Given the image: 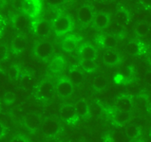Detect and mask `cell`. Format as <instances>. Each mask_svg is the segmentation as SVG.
<instances>
[{
  "label": "cell",
  "mask_w": 151,
  "mask_h": 142,
  "mask_svg": "<svg viewBox=\"0 0 151 142\" xmlns=\"http://www.w3.org/2000/svg\"><path fill=\"white\" fill-rule=\"evenodd\" d=\"M74 109L76 111V114L79 118H86L89 115V107L88 104H87L83 101H77L73 104Z\"/></svg>",
  "instance_id": "cell-16"
},
{
  "label": "cell",
  "mask_w": 151,
  "mask_h": 142,
  "mask_svg": "<svg viewBox=\"0 0 151 142\" xmlns=\"http://www.w3.org/2000/svg\"><path fill=\"white\" fill-rule=\"evenodd\" d=\"M92 11L88 6L84 5L78 9V18L82 24H88L93 19Z\"/></svg>",
  "instance_id": "cell-13"
},
{
  "label": "cell",
  "mask_w": 151,
  "mask_h": 142,
  "mask_svg": "<svg viewBox=\"0 0 151 142\" xmlns=\"http://www.w3.org/2000/svg\"><path fill=\"white\" fill-rule=\"evenodd\" d=\"M128 142H144L143 140H141L139 138H137V139H133V140H129Z\"/></svg>",
  "instance_id": "cell-35"
},
{
  "label": "cell",
  "mask_w": 151,
  "mask_h": 142,
  "mask_svg": "<svg viewBox=\"0 0 151 142\" xmlns=\"http://www.w3.org/2000/svg\"><path fill=\"white\" fill-rule=\"evenodd\" d=\"M73 89H74V85L70 81V80L67 78V77H61V78H59L55 86L56 92L58 93V95L64 98L70 96L73 92Z\"/></svg>",
  "instance_id": "cell-2"
},
{
  "label": "cell",
  "mask_w": 151,
  "mask_h": 142,
  "mask_svg": "<svg viewBox=\"0 0 151 142\" xmlns=\"http://www.w3.org/2000/svg\"><path fill=\"white\" fill-rule=\"evenodd\" d=\"M127 51L131 54H136L138 52V45L136 43H129L127 45Z\"/></svg>",
  "instance_id": "cell-30"
},
{
  "label": "cell",
  "mask_w": 151,
  "mask_h": 142,
  "mask_svg": "<svg viewBox=\"0 0 151 142\" xmlns=\"http://www.w3.org/2000/svg\"><path fill=\"white\" fill-rule=\"evenodd\" d=\"M65 1H66V0H46L47 4H48L49 6L52 7V8L59 7V6L63 5V4L65 3Z\"/></svg>",
  "instance_id": "cell-29"
},
{
  "label": "cell",
  "mask_w": 151,
  "mask_h": 142,
  "mask_svg": "<svg viewBox=\"0 0 151 142\" xmlns=\"http://www.w3.org/2000/svg\"><path fill=\"white\" fill-rule=\"evenodd\" d=\"M133 106L131 98L128 95H121L115 101V108L121 112H130Z\"/></svg>",
  "instance_id": "cell-7"
},
{
  "label": "cell",
  "mask_w": 151,
  "mask_h": 142,
  "mask_svg": "<svg viewBox=\"0 0 151 142\" xmlns=\"http://www.w3.org/2000/svg\"><path fill=\"white\" fill-rule=\"evenodd\" d=\"M124 131L126 133V135L129 140L137 139L141 135L140 128L134 125V124H127V125H126V127H124Z\"/></svg>",
  "instance_id": "cell-18"
},
{
  "label": "cell",
  "mask_w": 151,
  "mask_h": 142,
  "mask_svg": "<svg viewBox=\"0 0 151 142\" xmlns=\"http://www.w3.org/2000/svg\"><path fill=\"white\" fill-rule=\"evenodd\" d=\"M114 19L116 24H124L127 22V15L124 11H117L114 14Z\"/></svg>",
  "instance_id": "cell-24"
},
{
  "label": "cell",
  "mask_w": 151,
  "mask_h": 142,
  "mask_svg": "<svg viewBox=\"0 0 151 142\" xmlns=\"http://www.w3.org/2000/svg\"><path fill=\"white\" fill-rule=\"evenodd\" d=\"M129 118H130V114L128 112H121L116 110V112L112 116V123L116 127H120L124 125L129 120Z\"/></svg>",
  "instance_id": "cell-15"
},
{
  "label": "cell",
  "mask_w": 151,
  "mask_h": 142,
  "mask_svg": "<svg viewBox=\"0 0 151 142\" xmlns=\"http://www.w3.org/2000/svg\"><path fill=\"white\" fill-rule=\"evenodd\" d=\"M101 44L107 49H112L117 44V38L113 34H106L101 38Z\"/></svg>",
  "instance_id": "cell-19"
},
{
  "label": "cell",
  "mask_w": 151,
  "mask_h": 142,
  "mask_svg": "<svg viewBox=\"0 0 151 142\" xmlns=\"http://www.w3.org/2000/svg\"><path fill=\"white\" fill-rule=\"evenodd\" d=\"M135 31L137 33H139L141 34V35H143V34H145L146 32L148 31V28H147V26H146L145 23H139L137 26H136V28H135Z\"/></svg>",
  "instance_id": "cell-27"
},
{
  "label": "cell",
  "mask_w": 151,
  "mask_h": 142,
  "mask_svg": "<svg viewBox=\"0 0 151 142\" xmlns=\"http://www.w3.org/2000/svg\"><path fill=\"white\" fill-rule=\"evenodd\" d=\"M52 52V46L49 42H38L33 47V53L40 59H46Z\"/></svg>",
  "instance_id": "cell-5"
},
{
  "label": "cell",
  "mask_w": 151,
  "mask_h": 142,
  "mask_svg": "<svg viewBox=\"0 0 151 142\" xmlns=\"http://www.w3.org/2000/svg\"><path fill=\"white\" fill-rule=\"evenodd\" d=\"M92 24L96 29H105L109 24V16L106 12L104 11H97L94 14Z\"/></svg>",
  "instance_id": "cell-10"
},
{
  "label": "cell",
  "mask_w": 151,
  "mask_h": 142,
  "mask_svg": "<svg viewBox=\"0 0 151 142\" xmlns=\"http://www.w3.org/2000/svg\"><path fill=\"white\" fill-rule=\"evenodd\" d=\"M141 2L145 7H150L151 6V0H141Z\"/></svg>",
  "instance_id": "cell-33"
},
{
  "label": "cell",
  "mask_w": 151,
  "mask_h": 142,
  "mask_svg": "<svg viewBox=\"0 0 151 142\" xmlns=\"http://www.w3.org/2000/svg\"><path fill=\"white\" fill-rule=\"evenodd\" d=\"M93 85L97 89H103L106 85V80L103 76H98L93 80Z\"/></svg>",
  "instance_id": "cell-26"
},
{
  "label": "cell",
  "mask_w": 151,
  "mask_h": 142,
  "mask_svg": "<svg viewBox=\"0 0 151 142\" xmlns=\"http://www.w3.org/2000/svg\"><path fill=\"white\" fill-rule=\"evenodd\" d=\"M23 124L29 132L35 133L38 129L41 128L42 121L39 116H37L35 114H29L24 118Z\"/></svg>",
  "instance_id": "cell-6"
},
{
  "label": "cell",
  "mask_w": 151,
  "mask_h": 142,
  "mask_svg": "<svg viewBox=\"0 0 151 142\" xmlns=\"http://www.w3.org/2000/svg\"><path fill=\"white\" fill-rule=\"evenodd\" d=\"M14 28L20 32L27 31L31 27V20L27 14H19L14 17L12 21Z\"/></svg>",
  "instance_id": "cell-8"
},
{
  "label": "cell",
  "mask_w": 151,
  "mask_h": 142,
  "mask_svg": "<svg viewBox=\"0 0 151 142\" xmlns=\"http://www.w3.org/2000/svg\"><path fill=\"white\" fill-rule=\"evenodd\" d=\"M72 27L71 21L66 15H58L52 21V29L59 37L67 35L70 31Z\"/></svg>",
  "instance_id": "cell-1"
},
{
  "label": "cell",
  "mask_w": 151,
  "mask_h": 142,
  "mask_svg": "<svg viewBox=\"0 0 151 142\" xmlns=\"http://www.w3.org/2000/svg\"><path fill=\"white\" fill-rule=\"evenodd\" d=\"M58 114L60 118L70 124L75 123L79 118L73 105H63L59 108Z\"/></svg>",
  "instance_id": "cell-4"
},
{
  "label": "cell",
  "mask_w": 151,
  "mask_h": 142,
  "mask_svg": "<svg viewBox=\"0 0 151 142\" xmlns=\"http://www.w3.org/2000/svg\"><path fill=\"white\" fill-rule=\"evenodd\" d=\"M24 11L26 14H32L34 11V6L31 2H27L24 4Z\"/></svg>",
  "instance_id": "cell-28"
},
{
  "label": "cell",
  "mask_w": 151,
  "mask_h": 142,
  "mask_svg": "<svg viewBox=\"0 0 151 142\" xmlns=\"http://www.w3.org/2000/svg\"><path fill=\"white\" fill-rule=\"evenodd\" d=\"M53 92V84L50 81H44L38 85L36 95L41 100L50 98Z\"/></svg>",
  "instance_id": "cell-9"
},
{
  "label": "cell",
  "mask_w": 151,
  "mask_h": 142,
  "mask_svg": "<svg viewBox=\"0 0 151 142\" xmlns=\"http://www.w3.org/2000/svg\"><path fill=\"white\" fill-rule=\"evenodd\" d=\"M147 63L149 66H151V51L148 53V56H147Z\"/></svg>",
  "instance_id": "cell-34"
},
{
  "label": "cell",
  "mask_w": 151,
  "mask_h": 142,
  "mask_svg": "<svg viewBox=\"0 0 151 142\" xmlns=\"http://www.w3.org/2000/svg\"><path fill=\"white\" fill-rule=\"evenodd\" d=\"M41 131L47 136H52L60 131V123L55 118H46L42 121Z\"/></svg>",
  "instance_id": "cell-3"
},
{
  "label": "cell",
  "mask_w": 151,
  "mask_h": 142,
  "mask_svg": "<svg viewBox=\"0 0 151 142\" xmlns=\"http://www.w3.org/2000/svg\"><path fill=\"white\" fill-rule=\"evenodd\" d=\"M80 66L86 72H93L96 69V64L92 60H83L81 59Z\"/></svg>",
  "instance_id": "cell-23"
},
{
  "label": "cell",
  "mask_w": 151,
  "mask_h": 142,
  "mask_svg": "<svg viewBox=\"0 0 151 142\" xmlns=\"http://www.w3.org/2000/svg\"><path fill=\"white\" fill-rule=\"evenodd\" d=\"M27 42L22 37H15L12 42V49L15 53H20L26 49Z\"/></svg>",
  "instance_id": "cell-20"
},
{
  "label": "cell",
  "mask_w": 151,
  "mask_h": 142,
  "mask_svg": "<svg viewBox=\"0 0 151 142\" xmlns=\"http://www.w3.org/2000/svg\"><path fill=\"white\" fill-rule=\"evenodd\" d=\"M88 107H89V115L94 118L99 117L104 112L103 106L98 102H91L90 105H88Z\"/></svg>",
  "instance_id": "cell-22"
},
{
  "label": "cell",
  "mask_w": 151,
  "mask_h": 142,
  "mask_svg": "<svg viewBox=\"0 0 151 142\" xmlns=\"http://www.w3.org/2000/svg\"><path fill=\"white\" fill-rule=\"evenodd\" d=\"M113 138L115 142H128L129 139L127 138V136L126 135L124 131H121L118 130L114 133V136H113Z\"/></svg>",
  "instance_id": "cell-25"
},
{
  "label": "cell",
  "mask_w": 151,
  "mask_h": 142,
  "mask_svg": "<svg viewBox=\"0 0 151 142\" xmlns=\"http://www.w3.org/2000/svg\"><path fill=\"white\" fill-rule=\"evenodd\" d=\"M78 53L80 58L83 60H92V61H94L97 56L96 49L90 45H83L79 49Z\"/></svg>",
  "instance_id": "cell-11"
},
{
  "label": "cell",
  "mask_w": 151,
  "mask_h": 142,
  "mask_svg": "<svg viewBox=\"0 0 151 142\" xmlns=\"http://www.w3.org/2000/svg\"><path fill=\"white\" fill-rule=\"evenodd\" d=\"M77 46V40L72 36H68L62 41L61 47L65 52H72Z\"/></svg>",
  "instance_id": "cell-17"
},
{
  "label": "cell",
  "mask_w": 151,
  "mask_h": 142,
  "mask_svg": "<svg viewBox=\"0 0 151 142\" xmlns=\"http://www.w3.org/2000/svg\"><path fill=\"white\" fill-rule=\"evenodd\" d=\"M33 31L39 37L47 36L50 32V25L48 23V21L44 19L36 21L33 26Z\"/></svg>",
  "instance_id": "cell-12"
},
{
  "label": "cell",
  "mask_w": 151,
  "mask_h": 142,
  "mask_svg": "<svg viewBox=\"0 0 151 142\" xmlns=\"http://www.w3.org/2000/svg\"><path fill=\"white\" fill-rule=\"evenodd\" d=\"M68 79L70 80V81L73 83V85H78L82 81H83V74L81 73L76 68H72L70 71V76Z\"/></svg>",
  "instance_id": "cell-21"
},
{
  "label": "cell",
  "mask_w": 151,
  "mask_h": 142,
  "mask_svg": "<svg viewBox=\"0 0 151 142\" xmlns=\"http://www.w3.org/2000/svg\"><path fill=\"white\" fill-rule=\"evenodd\" d=\"M10 142H28V140L22 136H16L10 140Z\"/></svg>",
  "instance_id": "cell-31"
},
{
  "label": "cell",
  "mask_w": 151,
  "mask_h": 142,
  "mask_svg": "<svg viewBox=\"0 0 151 142\" xmlns=\"http://www.w3.org/2000/svg\"><path fill=\"white\" fill-rule=\"evenodd\" d=\"M103 61L107 66H113L120 62V56L113 49H106L103 54Z\"/></svg>",
  "instance_id": "cell-14"
},
{
  "label": "cell",
  "mask_w": 151,
  "mask_h": 142,
  "mask_svg": "<svg viewBox=\"0 0 151 142\" xmlns=\"http://www.w3.org/2000/svg\"><path fill=\"white\" fill-rule=\"evenodd\" d=\"M144 80H145V83L151 86V71L146 72L145 76H144Z\"/></svg>",
  "instance_id": "cell-32"
}]
</instances>
